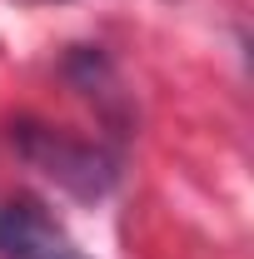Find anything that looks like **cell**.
Segmentation results:
<instances>
[{"label":"cell","mask_w":254,"mask_h":259,"mask_svg":"<svg viewBox=\"0 0 254 259\" xmlns=\"http://www.w3.org/2000/svg\"><path fill=\"white\" fill-rule=\"evenodd\" d=\"M15 150L40 169L50 175L60 190H70L75 199H100L110 194L115 185V160L95 150V145H80L60 130H45V125H15Z\"/></svg>","instance_id":"cell-1"},{"label":"cell","mask_w":254,"mask_h":259,"mask_svg":"<svg viewBox=\"0 0 254 259\" xmlns=\"http://www.w3.org/2000/svg\"><path fill=\"white\" fill-rule=\"evenodd\" d=\"M0 259H90L40 204L10 199L0 204Z\"/></svg>","instance_id":"cell-2"}]
</instances>
